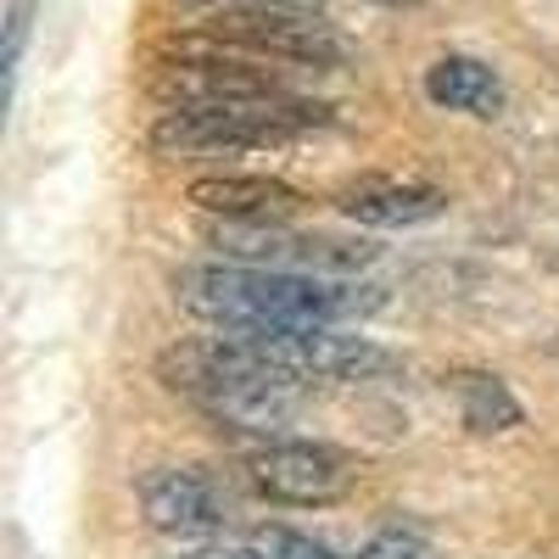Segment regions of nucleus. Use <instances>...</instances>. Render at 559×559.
I'll return each mask as SVG.
<instances>
[{"instance_id": "f257e3e1", "label": "nucleus", "mask_w": 559, "mask_h": 559, "mask_svg": "<svg viewBox=\"0 0 559 559\" xmlns=\"http://www.w3.org/2000/svg\"><path fill=\"white\" fill-rule=\"evenodd\" d=\"M174 297L218 331H331L336 319H364L381 308L376 286L331 274L247 269V263H191L174 274Z\"/></svg>"}, {"instance_id": "f03ea898", "label": "nucleus", "mask_w": 559, "mask_h": 559, "mask_svg": "<svg viewBox=\"0 0 559 559\" xmlns=\"http://www.w3.org/2000/svg\"><path fill=\"white\" fill-rule=\"evenodd\" d=\"M336 118L331 102L263 96V102H224V107H163L146 146L157 157H207V152H252L280 146Z\"/></svg>"}, {"instance_id": "7ed1b4c3", "label": "nucleus", "mask_w": 559, "mask_h": 559, "mask_svg": "<svg viewBox=\"0 0 559 559\" xmlns=\"http://www.w3.org/2000/svg\"><path fill=\"white\" fill-rule=\"evenodd\" d=\"M152 96L163 107H224V102H263V96H286L280 73H269V62L224 51V45L191 34L179 45V57L157 68Z\"/></svg>"}, {"instance_id": "20e7f679", "label": "nucleus", "mask_w": 559, "mask_h": 559, "mask_svg": "<svg viewBox=\"0 0 559 559\" xmlns=\"http://www.w3.org/2000/svg\"><path fill=\"white\" fill-rule=\"evenodd\" d=\"M197 34L258 62H292V68H319V73L347 62V39L308 12H207Z\"/></svg>"}, {"instance_id": "39448f33", "label": "nucleus", "mask_w": 559, "mask_h": 559, "mask_svg": "<svg viewBox=\"0 0 559 559\" xmlns=\"http://www.w3.org/2000/svg\"><path fill=\"white\" fill-rule=\"evenodd\" d=\"M247 476L263 498L274 503H297V509H313V503H336L347 487H353V471L347 459L319 448V442H263L252 459H247Z\"/></svg>"}, {"instance_id": "423d86ee", "label": "nucleus", "mask_w": 559, "mask_h": 559, "mask_svg": "<svg viewBox=\"0 0 559 559\" xmlns=\"http://www.w3.org/2000/svg\"><path fill=\"white\" fill-rule=\"evenodd\" d=\"M140 515L163 537H207V532H224L229 498L191 464H163V471L140 481Z\"/></svg>"}, {"instance_id": "0eeeda50", "label": "nucleus", "mask_w": 559, "mask_h": 559, "mask_svg": "<svg viewBox=\"0 0 559 559\" xmlns=\"http://www.w3.org/2000/svg\"><path fill=\"white\" fill-rule=\"evenodd\" d=\"M448 207V191L426 179H397V174H364L336 191V213L369 229H403V224H426Z\"/></svg>"}, {"instance_id": "6e6552de", "label": "nucleus", "mask_w": 559, "mask_h": 559, "mask_svg": "<svg viewBox=\"0 0 559 559\" xmlns=\"http://www.w3.org/2000/svg\"><path fill=\"white\" fill-rule=\"evenodd\" d=\"M185 197L213 218H241V224H280L286 213L302 207V191H292L286 179H263V174H207Z\"/></svg>"}, {"instance_id": "1a4fd4ad", "label": "nucleus", "mask_w": 559, "mask_h": 559, "mask_svg": "<svg viewBox=\"0 0 559 559\" xmlns=\"http://www.w3.org/2000/svg\"><path fill=\"white\" fill-rule=\"evenodd\" d=\"M426 96L448 112H471V118H498L503 112V84L476 57H437L426 68Z\"/></svg>"}, {"instance_id": "9d476101", "label": "nucleus", "mask_w": 559, "mask_h": 559, "mask_svg": "<svg viewBox=\"0 0 559 559\" xmlns=\"http://www.w3.org/2000/svg\"><path fill=\"white\" fill-rule=\"evenodd\" d=\"M459 397H464V426H471V431H509V426H521V403L509 397V386L498 376H459Z\"/></svg>"}, {"instance_id": "9b49d317", "label": "nucleus", "mask_w": 559, "mask_h": 559, "mask_svg": "<svg viewBox=\"0 0 559 559\" xmlns=\"http://www.w3.org/2000/svg\"><path fill=\"white\" fill-rule=\"evenodd\" d=\"M252 548L263 559H342L331 543H319L308 532H292V526H258L252 532Z\"/></svg>"}, {"instance_id": "f8f14e48", "label": "nucleus", "mask_w": 559, "mask_h": 559, "mask_svg": "<svg viewBox=\"0 0 559 559\" xmlns=\"http://www.w3.org/2000/svg\"><path fill=\"white\" fill-rule=\"evenodd\" d=\"M358 559H431V548L426 543H419L414 532H376V537H369L364 548H358Z\"/></svg>"}, {"instance_id": "ddd939ff", "label": "nucleus", "mask_w": 559, "mask_h": 559, "mask_svg": "<svg viewBox=\"0 0 559 559\" xmlns=\"http://www.w3.org/2000/svg\"><path fill=\"white\" fill-rule=\"evenodd\" d=\"M179 7H197V12H308V17H319V0H179Z\"/></svg>"}, {"instance_id": "4468645a", "label": "nucleus", "mask_w": 559, "mask_h": 559, "mask_svg": "<svg viewBox=\"0 0 559 559\" xmlns=\"http://www.w3.org/2000/svg\"><path fill=\"white\" fill-rule=\"evenodd\" d=\"M28 17H34V0H12V12H7V57H0V68H7V84L17 79V62H23Z\"/></svg>"}, {"instance_id": "2eb2a0df", "label": "nucleus", "mask_w": 559, "mask_h": 559, "mask_svg": "<svg viewBox=\"0 0 559 559\" xmlns=\"http://www.w3.org/2000/svg\"><path fill=\"white\" fill-rule=\"evenodd\" d=\"M185 559H263L258 548H197V554H185Z\"/></svg>"}, {"instance_id": "dca6fc26", "label": "nucleus", "mask_w": 559, "mask_h": 559, "mask_svg": "<svg viewBox=\"0 0 559 559\" xmlns=\"http://www.w3.org/2000/svg\"><path fill=\"white\" fill-rule=\"evenodd\" d=\"M376 7H419V0H376Z\"/></svg>"}]
</instances>
